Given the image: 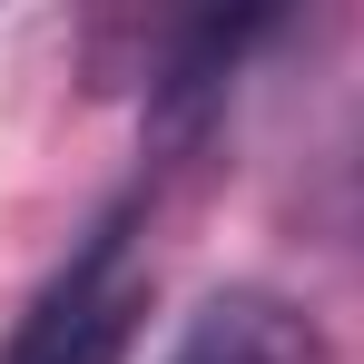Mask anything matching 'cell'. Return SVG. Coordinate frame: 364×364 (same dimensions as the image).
I'll return each instance as SVG.
<instances>
[{
	"label": "cell",
	"instance_id": "obj_1",
	"mask_svg": "<svg viewBox=\"0 0 364 364\" xmlns=\"http://www.w3.org/2000/svg\"><path fill=\"white\" fill-rule=\"evenodd\" d=\"M138 227H148V187L109 197L89 217V237L50 266V286L20 305L0 364H128L138 315H148V266H138Z\"/></svg>",
	"mask_w": 364,
	"mask_h": 364
},
{
	"label": "cell",
	"instance_id": "obj_2",
	"mask_svg": "<svg viewBox=\"0 0 364 364\" xmlns=\"http://www.w3.org/2000/svg\"><path fill=\"white\" fill-rule=\"evenodd\" d=\"M168 364H335V345L305 305L266 296V286H227V296H207L187 315Z\"/></svg>",
	"mask_w": 364,
	"mask_h": 364
},
{
	"label": "cell",
	"instance_id": "obj_3",
	"mask_svg": "<svg viewBox=\"0 0 364 364\" xmlns=\"http://www.w3.org/2000/svg\"><path fill=\"white\" fill-rule=\"evenodd\" d=\"M345 217H355V237H364V138H355V158H345Z\"/></svg>",
	"mask_w": 364,
	"mask_h": 364
}]
</instances>
